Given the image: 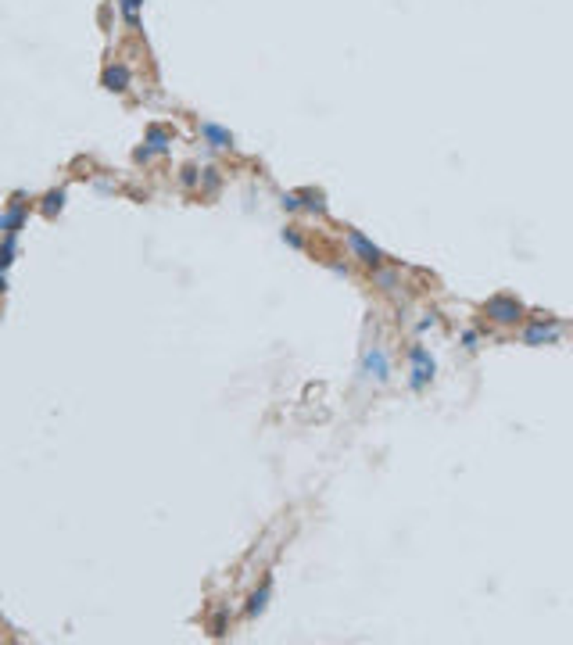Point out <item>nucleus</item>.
<instances>
[{
	"mask_svg": "<svg viewBox=\"0 0 573 645\" xmlns=\"http://www.w3.org/2000/svg\"><path fill=\"white\" fill-rule=\"evenodd\" d=\"M484 312H488L495 323H520V319H523V305H520L516 298H509V294H495V298H488Z\"/></svg>",
	"mask_w": 573,
	"mask_h": 645,
	"instance_id": "1",
	"label": "nucleus"
},
{
	"mask_svg": "<svg viewBox=\"0 0 573 645\" xmlns=\"http://www.w3.org/2000/svg\"><path fill=\"white\" fill-rule=\"evenodd\" d=\"M365 373L376 377V380H387L391 377V362H387V351L384 348H369L365 351Z\"/></svg>",
	"mask_w": 573,
	"mask_h": 645,
	"instance_id": "2",
	"label": "nucleus"
},
{
	"mask_svg": "<svg viewBox=\"0 0 573 645\" xmlns=\"http://www.w3.org/2000/svg\"><path fill=\"white\" fill-rule=\"evenodd\" d=\"M412 362H416V377H412V388L419 391L430 377H434V358H427L423 348H412Z\"/></svg>",
	"mask_w": 573,
	"mask_h": 645,
	"instance_id": "3",
	"label": "nucleus"
},
{
	"mask_svg": "<svg viewBox=\"0 0 573 645\" xmlns=\"http://www.w3.org/2000/svg\"><path fill=\"white\" fill-rule=\"evenodd\" d=\"M348 240H351V247L358 251V258H362V262H369V265H376L380 258H384V255H380V247H373V244H369L362 233H355V230L348 233Z\"/></svg>",
	"mask_w": 573,
	"mask_h": 645,
	"instance_id": "4",
	"label": "nucleus"
},
{
	"mask_svg": "<svg viewBox=\"0 0 573 645\" xmlns=\"http://www.w3.org/2000/svg\"><path fill=\"white\" fill-rule=\"evenodd\" d=\"M201 133H205V140H208L212 147H230V144H233V137H230L226 129L212 126V122H205V126H201Z\"/></svg>",
	"mask_w": 573,
	"mask_h": 645,
	"instance_id": "5",
	"label": "nucleus"
},
{
	"mask_svg": "<svg viewBox=\"0 0 573 645\" xmlns=\"http://www.w3.org/2000/svg\"><path fill=\"white\" fill-rule=\"evenodd\" d=\"M105 82H108V90H126L129 72H126L122 65H115V68H108V72H105Z\"/></svg>",
	"mask_w": 573,
	"mask_h": 645,
	"instance_id": "6",
	"label": "nucleus"
},
{
	"mask_svg": "<svg viewBox=\"0 0 573 645\" xmlns=\"http://www.w3.org/2000/svg\"><path fill=\"white\" fill-rule=\"evenodd\" d=\"M22 215H26V212H22V205H11V208H8V215H4V230H8V237H15V233H18Z\"/></svg>",
	"mask_w": 573,
	"mask_h": 645,
	"instance_id": "7",
	"label": "nucleus"
},
{
	"mask_svg": "<svg viewBox=\"0 0 573 645\" xmlns=\"http://www.w3.org/2000/svg\"><path fill=\"white\" fill-rule=\"evenodd\" d=\"M541 341H555V330H552V326H548V330H545V326H530V330H527V344H541Z\"/></svg>",
	"mask_w": 573,
	"mask_h": 645,
	"instance_id": "8",
	"label": "nucleus"
},
{
	"mask_svg": "<svg viewBox=\"0 0 573 645\" xmlns=\"http://www.w3.org/2000/svg\"><path fill=\"white\" fill-rule=\"evenodd\" d=\"M265 599H269V585H265L262 592H255V595H251V606H247V613H262V609H265Z\"/></svg>",
	"mask_w": 573,
	"mask_h": 645,
	"instance_id": "9",
	"label": "nucleus"
},
{
	"mask_svg": "<svg viewBox=\"0 0 573 645\" xmlns=\"http://www.w3.org/2000/svg\"><path fill=\"white\" fill-rule=\"evenodd\" d=\"M122 11L129 22H136V11H140V0H122Z\"/></svg>",
	"mask_w": 573,
	"mask_h": 645,
	"instance_id": "10",
	"label": "nucleus"
},
{
	"mask_svg": "<svg viewBox=\"0 0 573 645\" xmlns=\"http://www.w3.org/2000/svg\"><path fill=\"white\" fill-rule=\"evenodd\" d=\"M61 201H65V194H61V191H58V194H47V205H43V208H47V212H58V208H61Z\"/></svg>",
	"mask_w": 573,
	"mask_h": 645,
	"instance_id": "11",
	"label": "nucleus"
},
{
	"mask_svg": "<svg viewBox=\"0 0 573 645\" xmlns=\"http://www.w3.org/2000/svg\"><path fill=\"white\" fill-rule=\"evenodd\" d=\"M183 183H186V187H194V183H198V176H194V169H186V172H183Z\"/></svg>",
	"mask_w": 573,
	"mask_h": 645,
	"instance_id": "12",
	"label": "nucleus"
}]
</instances>
